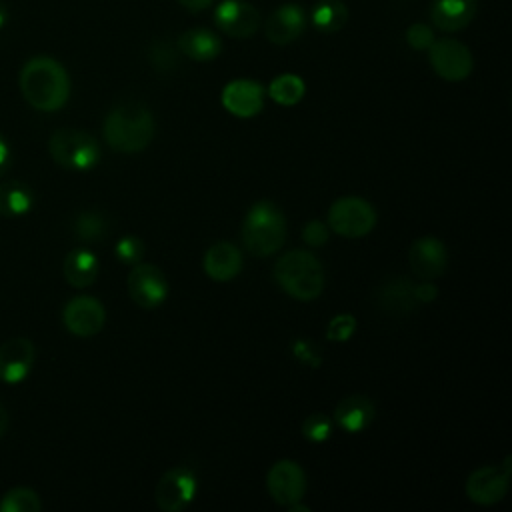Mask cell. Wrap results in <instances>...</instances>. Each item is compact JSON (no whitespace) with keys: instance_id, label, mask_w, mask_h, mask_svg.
I'll return each instance as SVG.
<instances>
[{"instance_id":"6","label":"cell","mask_w":512,"mask_h":512,"mask_svg":"<svg viewBox=\"0 0 512 512\" xmlns=\"http://www.w3.org/2000/svg\"><path fill=\"white\" fill-rule=\"evenodd\" d=\"M328 224L344 238H360L374 228L376 212L370 202L356 196H344L330 206Z\"/></svg>"},{"instance_id":"15","label":"cell","mask_w":512,"mask_h":512,"mask_svg":"<svg viewBox=\"0 0 512 512\" xmlns=\"http://www.w3.org/2000/svg\"><path fill=\"white\" fill-rule=\"evenodd\" d=\"M34 358L36 348L28 338L16 336L6 340L0 344V380L6 384L22 382L34 366Z\"/></svg>"},{"instance_id":"20","label":"cell","mask_w":512,"mask_h":512,"mask_svg":"<svg viewBox=\"0 0 512 512\" xmlns=\"http://www.w3.org/2000/svg\"><path fill=\"white\" fill-rule=\"evenodd\" d=\"M204 272L218 282L232 280L242 268V254L232 242H216L204 254Z\"/></svg>"},{"instance_id":"8","label":"cell","mask_w":512,"mask_h":512,"mask_svg":"<svg viewBox=\"0 0 512 512\" xmlns=\"http://www.w3.org/2000/svg\"><path fill=\"white\" fill-rule=\"evenodd\" d=\"M510 486V458L502 466H482L466 480V496L482 506L500 502Z\"/></svg>"},{"instance_id":"29","label":"cell","mask_w":512,"mask_h":512,"mask_svg":"<svg viewBox=\"0 0 512 512\" xmlns=\"http://www.w3.org/2000/svg\"><path fill=\"white\" fill-rule=\"evenodd\" d=\"M332 432V420L326 414H310L304 422H302V434L310 440V442H322L330 436Z\"/></svg>"},{"instance_id":"10","label":"cell","mask_w":512,"mask_h":512,"mask_svg":"<svg viewBox=\"0 0 512 512\" xmlns=\"http://www.w3.org/2000/svg\"><path fill=\"white\" fill-rule=\"evenodd\" d=\"M128 296L142 308H156L168 296V282L164 272L154 264L138 262L126 280Z\"/></svg>"},{"instance_id":"32","label":"cell","mask_w":512,"mask_h":512,"mask_svg":"<svg viewBox=\"0 0 512 512\" xmlns=\"http://www.w3.org/2000/svg\"><path fill=\"white\" fill-rule=\"evenodd\" d=\"M150 60H152L154 68H156V70H162V72L172 70V68L178 64L174 46L168 44V42H164V40H160V42L154 44V48H152V52H150Z\"/></svg>"},{"instance_id":"26","label":"cell","mask_w":512,"mask_h":512,"mask_svg":"<svg viewBox=\"0 0 512 512\" xmlns=\"http://www.w3.org/2000/svg\"><path fill=\"white\" fill-rule=\"evenodd\" d=\"M268 92L274 102L282 106H294L304 98L306 86H304V80L296 74H280L272 80Z\"/></svg>"},{"instance_id":"1","label":"cell","mask_w":512,"mask_h":512,"mask_svg":"<svg viewBox=\"0 0 512 512\" xmlns=\"http://www.w3.org/2000/svg\"><path fill=\"white\" fill-rule=\"evenodd\" d=\"M18 84L24 100L40 112L62 108L70 96L68 72L50 56L30 58L20 70Z\"/></svg>"},{"instance_id":"5","label":"cell","mask_w":512,"mask_h":512,"mask_svg":"<svg viewBox=\"0 0 512 512\" xmlns=\"http://www.w3.org/2000/svg\"><path fill=\"white\" fill-rule=\"evenodd\" d=\"M48 152L52 160L66 170H90L100 160L98 142L82 130L60 128L48 140Z\"/></svg>"},{"instance_id":"17","label":"cell","mask_w":512,"mask_h":512,"mask_svg":"<svg viewBox=\"0 0 512 512\" xmlns=\"http://www.w3.org/2000/svg\"><path fill=\"white\" fill-rule=\"evenodd\" d=\"M222 104L234 116L252 118L264 106V90L258 82L248 78L232 80L222 90Z\"/></svg>"},{"instance_id":"14","label":"cell","mask_w":512,"mask_h":512,"mask_svg":"<svg viewBox=\"0 0 512 512\" xmlns=\"http://www.w3.org/2000/svg\"><path fill=\"white\" fill-rule=\"evenodd\" d=\"M408 262L420 280H434L444 274L448 266V252L442 240L434 236H422L412 242Z\"/></svg>"},{"instance_id":"13","label":"cell","mask_w":512,"mask_h":512,"mask_svg":"<svg viewBox=\"0 0 512 512\" xmlns=\"http://www.w3.org/2000/svg\"><path fill=\"white\" fill-rule=\"evenodd\" d=\"M214 24L230 38H250L260 26V14L246 0H224L214 10Z\"/></svg>"},{"instance_id":"27","label":"cell","mask_w":512,"mask_h":512,"mask_svg":"<svg viewBox=\"0 0 512 512\" xmlns=\"http://www.w3.org/2000/svg\"><path fill=\"white\" fill-rule=\"evenodd\" d=\"M42 508L40 496L24 486L8 490L0 500L2 512H38Z\"/></svg>"},{"instance_id":"22","label":"cell","mask_w":512,"mask_h":512,"mask_svg":"<svg viewBox=\"0 0 512 512\" xmlns=\"http://www.w3.org/2000/svg\"><path fill=\"white\" fill-rule=\"evenodd\" d=\"M178 50L196 62H208L222 52V40L208 28H190L178 36Z\"/></svg>"},{"instance_id":"33","label":"cell","mask_w":512,"mask_h":512,"mask_svg":"<svg viewBox=\"0 0 512 512\" xmlns=\"http://www.w3.org/2000/svg\"><path fill=\"white\" fill-rule=\"evenodd\" d=\"M406 42L410 44V48L414 50H428L430 44L434 42V32L428 24L416 22L406 30Z\"/></svg>"},{"instance_id":"19","label":"cell","mask_w":512,"mask_h":512,"mask_svg":"<svg viewBox=\"0 0 512 512\" xmlns=\"http://www.w3.org/2000/svg\"><path fill=\"white\" fill-rule=\"evenodd\" d=\"M478 0H432L430 20L444 32L466 28L476 16Z\"/></svg>"},{"instance_id":"23","label":"cell","mask_w":512,"mask_h":512,"mask_svg":"<svg viewBox=\"0 0 512 512\" xmlns=\"http://www.w3.org/2000/svg\"><path fill=\"white\" fill-rule=\"evenodd\" d=\"M62 272H64V278L70 286L86 288L98 276V258L86 248H76V250L66 254L64 264H62Z\"/></svg>"},{"instance_id":"4","label":"cell","mask_w":512,"mask_h":512,"mask_svg":"<svg viewBox=\"0 0 512 512\" xmlns=\"http://www.w3.org/2000/svg\"><path fill=\"white\" fill-rule=\"evenodd\" d=\"M286 240L284 212L268 200L256 202L242 222V244L258 258L270 256L282 248Z\"/></svg>"},{"instance_id":"40","label":"cell","mask_w":512,"mask_h":512,"mask_svg":"<svg viewBox=\"0 0 512 512\" xmlns=\"http://www.w3.org/2000/svg\"><path fill=\"white\" fill-rule=\"evenodd\" d=\"M8 22V8L4 2H0V28Z\"/></svg>"},{"instance_id":"31","label":"cell","mask_w":512,"mask_h":512,"mask_svg":"<svg viewBox=\"0 0 512 512\" xmlns=\"http://www.w3.org/2000/svg\"><path fill=\"white\" fill-rule=\"evenodd\" d=\"M356 330V318L350 316V314H338L334 316L330 322H328V328H326V336L330 340H338V342H344L348 340Z\"/></svg>"},{"instance_id":"16","label":"cell","mask_w":512,"mask_h":512,"mask_svg":"<svg viewBox=\"0 0 512 512\" xmlns=\"http://www.w3.org/2000/svg\"><path fill=\"white\" fill-rule=\"evenodd\" d=\"M306 28V12L300 4H282L266 20V38L272 44L286 46L302 36Z\"/></svg>"},{"instance_id":"35","label":"cell","mask_w":512,"mask_h":512,"mask_svg":"<svg viewBox=\"0 0 512 512\" xmlns=\"http://www.w3.org/2000/svg\"><path fill=\"white\" fill-rule=\"evenodd\" d=\"M294 354L304 362V364H310V366H316L320 362V356L316 354V350H312V342L308 340H298L294 344Z\"/></svg>"},{"instance_id":"24","label":"cell","mask_w":512,"mask_h":512,"mask_svg":"<svg viewBox=\"0 0 512 512\" xmlns=\"http://www.w3.org/2000/svg\"><path fill=\"white\" fill-rule=\"evenodd\" d=\"M34 192L28 184L18 180H8L0 184V214L6 218H16L32 210Z\"/></svg>"},{"instance_id":"7","label":"cell","mask_w":512,"mask_h":512,"mask_svg":"<svg viewBox=\"0 0 512 512\" xmlns=\"http://www.w3.org/2000/svg\"><path fill=\"white\" fill-rule=\"evenodd\" d=\"M428 60L434 72L448 82H460L468 78L474 66L468 46L454 38L434 40L428 48Z\"/></svg>"},{"instance_id":"38","label":"cell","mask_w":512,"mask_h":512,"mask_svg":"<svg viewBox=\"0 0 512 512\" xmlns=\"http://www.w3.org/2000/svg\"><path fill=\"white\" fill-rule=\"evenodd\" d=\"M184 8H188V10H192V12H200V10H204V8H208L214 0H178Z\"/></svg>"},{"instance_id":"9","label":"cell","mask_w":512,"mask_h":512,"mask_svg":"<svg viewBox=\"0 0 512 512\" xmlns=\"http://www.w3.org/2000/svg\"><path fill=\"white\" fill-rule=\"evenodd\" d=\"M196 496V474L186 468L178 466L168 470L154 492L156 506L164 512H180L184 510Z\"/></svg>"},{"instance_id":"39","label":"cell","mask_w":512,"mask_h":512,"mask_svg":"<svg viewBox=\"0 0 512 512\" xmlns=\"http://www.w3.org/2000/svg\"><path fill=\"white\" fill-rule=\"evenodd\" d=\"M8 424H10V418H8V412H6V408L0 404V436L6 432V428H8Z\"/></svg>"},{"instance_id":"36","label":"cell","mask_w":512,"mask_h":512,"mask_svg":"<svg viewBox=\"0 0 512 512\" xmlns=\"http://www.w3.org/2000/svg\"><path fill=\"white\" fill-rule=\"evenodd\" d=\"M10 164H12L10 144H8V140L0 134V178L10 170Z\"/></svg>"},{"instance_id":"30","label":"cell","mask_w":512,"mask_h":512,"mask_svg":"<svg viewBox=\"0 0 512 512\" xmlns=\"http://www.w3.org/2000/svg\"><path fill=\"white\" fill-rule=\"evenodd\" d=\"M144 254V244L136 236H124L116 244V256L124 264H138Z\"/></svg>"},{"instance_id":"2","label":"cell","mask_w":512,"mask_h":512,"mask_svg":"<svg viewBox=\"0 0 512 512\" xmlns=\"http://www.w3.org/2000/svg\"><path fill=\"white\" fill-rule=\"evenodd\" d=\"M154 138V116L138 102H126L112 108L104 120L106 144L122 154L144 150Z\"/></svg>"},{"instance_id":"18","label":"cell","mask_w":512,"mask_h":512,"mask_svg":"<svg viewBox=\"0 0 512 512\" xmlns=\"http://www.w3.org/2000/svg\"><path fill=\"white\" fill-rule=\"evenodd\" d=\"M376 304L380 310L392 316H404L412 312L418 304L416 284H412L408 278H402V276L390 278L378 288Z\"/></svg>"},{"instance_id":"34","label":"cell","mask_w":512,"mask_h":512,"mask_svg":"<svg viewBox=\"0 0 512 512\" xmlns=\"http://www.w3.org/2000/svg\"><path fill=\"white\" fill-rule=\"evenodd\" d=\"M328 236H330V232H328L326 224L320 222V220H310V222L302 228V238H304V242L310 244V246H324L326 240H328Z\"/></svg>"},{"instance_id":"25","label":"cell","mask_w":512,"mask_h":512,"mask_svg":"<svg viewBox=\"0 0 512 512\" xmlns=\"http://www.w3.org/2000/svg\"><path fill=\"white\" fill-rule=\"evenodd\" d=\"M312 24L324 34L338 32L348 22V8L342 0H318L312 8Z\"/></svg>"},{"instance_id":"12","label":"cell","mask_w":512,"mask_h":512,"mask_svg":"<svg viewBox=\"0 0 512 512\" xmlns=\"http://www.w3.org/2000/svg\"><path fill=\"white\" fill-rule=\"evenodd\" d=\"M62 320L70 334L88 338L102 330L106 312H104V306L100 304V300H96L92 296H76V298L68 300V304L64 306Z\"/></svg>"},{"instance_id":"28","label":"cell","mask_w":512,"mask_h":512,"mask_svg":"<svg viewBox=\"0 0 512 512\" xmlns=\"http://www.w3.org/2000/svg\"><path fill=\"white\" fill-rule=\"evenodd\" d=\"M106 228H108V224H106V220L100 212L88 210V212L78 214L76 220H74L76 236L86 240V242H98L100 238H104Z\"/></svg>"},{"instance_id":"11","label":"cell","mask_w":512,"mask_h":512,"mask_svg":"<svg viewBox=\"0 0 512 512\" xmlns=\"http://www.w3.org/2000/svg\"><path fill=\"white\" fill-rule=\"evenodd\" d=\"M266 486L274 502L292 506L302 500L306 492V474L294 460H278L266 476Z\"/></svg>"},{"instance_id":"3","label":"cell","mask_w":512,"mask_h":512,"mask_svg":"<svg viewBox=\"0 0 512 512\" xmlns=\"http://www.w3.org/2000/svg\"><path fill=\"white\" fill-rule=\"evenodd\" d=\"M276 284L296 300H314L324 290V268L308 250H290L282 254L272 272Z\"/></svg>"},{"instance_id":"21","label":"cell","mask_w":512,"mask_h":512,"mask_svg":"<svg viewBox=\"0 0 512 512\" xmlns=\"http://www.w3.org/2000/svg\"><path fill=\"white\" fill-rule=\"evenodd\" d=\"M376 408L368 396L352 394L338 402L334 410L336 424L346 432H362L374 420Z\"/></svg>"},{"instance_id":"37","label":"cell","mask_w":512,"mask_h":512,"mask_svg":"<svg viewBox=\"0 0 512 512\" xmlns=\"http://www.w3.org/2000/svg\"><path fill=\"white\" fill-rule=\"evenodd\" d=\"M416 296H418V302H430L436 298V286L424 280L422 284H416Z\"/></svg>"}]
</instances>
